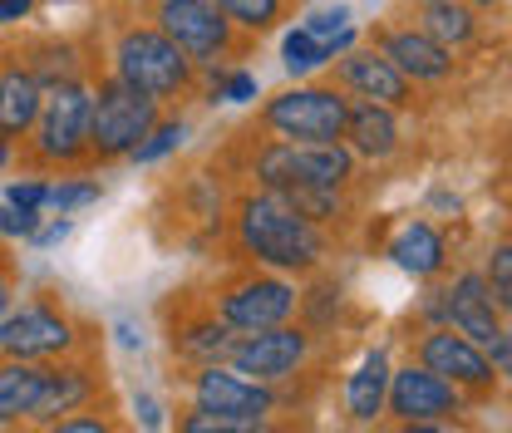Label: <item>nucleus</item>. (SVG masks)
Here are the masks:
<instances>
[{
    "label": "nucleus",
    "instance_id": "f257e3e1",
    "mask_svg": "<svg viewBox=\"0 0 512 433\" xmlns=\"http://www.w3.org/2000/svg\"><path fill=\"white\" fill-rule=\"evenodd\" d=\"M237 247L252 256L256 266L281 271V276H306L325 261V232L306 222L281 192L256 187L237 202Z\"/></svg>",
    "mask_w": 512,
    "mask_h": 433
},
{
    "label": "nucleus",
    "instance_id": "f03ea898",
    "mask_svg": "<svg viewBox=\"0 0 512 433\" xmlns=\"http://www.w3.org/2000/svg\"><path fill=\"white\" fill-rule=\"evenodd\" d=\"M114 74L138 94L173 104L197 89V64L158 30V25H124L114 40Z\"/></svg>",
    "mask_w": 512,
    "mask_h": 433
},
{
    "label": "nucleus",
    "instance_id": "7ed1b4c3",
    "mask_svg": "<svg viewBox=\"0 0 512 433\" xmlns=\"http://www.w3.org/2000/svg\"><path fill=\"white\" fill-rule=\"evenodd\" d=\"M158 119H163V104L158 99L138 94L119 74L99 79L89 89V158H99V163L128 158L148 138V128L158 124Z\"/></svg>",
    "mask_w": 512,
    "mask_h": 433
},
{
    "label": "nucleus",
    "instance_id": "20e7f679",
    "mask_svg": "<svg viewBox=\"0 0 512 433\" xmlns=\"http://www.w3.org/2000/svg\"><path fill=\"white\" fill-rule=\"evenodd\" d=\"M252 178L266 192H286V187H350V178H355V153L345 143L266 138L252 153Z\"/></svg>",
    "mask_w": 512,
    "mask_h": 433
},
{
    "label": "nucleus",
    "instance_id": "39448f33",
    "mask_svg": "<svg viewBox=\"0 0 512 433\" xmlns=\"http://www.w3.org/2000/svg\"><path fill=\"white\" fill-rule=\"evenodd\" d=\"M30 138V163L40 168H74L89 158V84L69 79L45 89L40 119L25 133Z\"/></svg>",
    "mask_w": 512,
    "mask_h": 433
},
{
    "label": "nucleus",
    "instance_id": "423d86ee",
    "mask_svg": "<svg viewBox=\"0 0 512 433\" xmlns=\"http://www.w3.org/2000/svg\"><path fill=\"white\" fill-rule=\"evenodd\" d=\"M345 109H350V99L340 89L301 84V89H286V94L266 99L261 124L276 138H291V143H340L345 138Z\"/></svg>",
    "mask_w": 512,
    "mask_h": 433
},
{
    "label": "nucleus",
    "instance_id": "0eeeda50",
    "mask_svg": "<svg viewBox=\"0 0 512 433\" xmlns=\"http://www.w3.org/2000/svg\"><path fill=\"white\" fill-rule=\"evenodd\" d=\"M301 306L296 286L281 276V271H242L232 276L227 286H217L212 310L237 330V335H252V330H271V325H286Z\"/></svg>",
    "mask_w": 512,
    "mask_h": 433
},
{
    "label": "nucleus",
    "instance_id": "6e6552de",
    "mask_svg": "<svg viewBox=\"0 0 512 433\" xmlns=\"http://www.w3.org/2000/svg\"><path fill=\"white\" fill-rule=\"evenodd\" d=\"M153 25H158L197 69L227 60V55L237 50V25L217 10V0H153Z\"/></svg>",
    "mask_w": 512,
    "mask_h": 433
},
{
    "label": "nucleus",
    "instance_id": "1a4fd4ad",
    "mask_svg": "<svg viewBox=\"0 0 512 433\" xmlns=\"http://www.w3.org/2000/svg\"><path fill=\"white\" fill-rule=\"evenodd\" d=\"M306 355H311V330L286 320V325H271V330L237 335L222 365H232L247 379H261V384H281V379H291L306 365Z\"/></svg>",
    "mask_w": 512,
    "mask_h": 433
},
{
    "label": "nucleus",
    "instance_id": "9d476101",
    "mask_svg": "<svg viewBox=\"0 0 512 433\" xmlns=\"http://www.w3.org/2000/svg\"><path fill=\"white\" fill-rule=\"evenodd\" d=\"M192 409L217 414V419L261 424V419L276 414V394H271V384L247 379L232 365H197V374H192Z\"/></svg>",
    "mask_w": 512,
    "mask_h": 433
},
{
    "label": "nucleus",
    "instance_id": "9b49d317",
    "mask_svg": "<svg viewBox=\"0 0 512 433\" xmlns=\"http://www.w3.org/2000/svg\"><path fill=\"white\" fill-rule=\"evenodd\" d=\"M69 350H74V325L64 310L45 306V301L5 310V320H0V355L5 360H55Z\"/></svg>",
    "mask_w": 512,
    "mask_h": 433
},
{
    "label": "nucleus",
    "instance_id": "f8f14e48",
    "mask_svg": "<svg viewBox=\"0 0 512 433\" xmlns=\"http://www.w3.org/2000/svg\"><path fill=\"white\" fill-rule=\"evenodd\" d=\"M389 414L399 424H444L463 414V389H453L448 379H439L424 365H404L389 374Z\"/></svg>",
    "mask_w": 512,
    "mask_h": 433
},
{
    "label": "nucleus",
    "instance_id": "ddd939ff",
    "mask_svg": "<svg viewBox=\"0 0 512 433\" xmlns=\"http://www.w3.org/2000/svg\"><path fill=\"white\" fill-rule=\"evenodd\" d=\"M419 365L434 370L439 379H448L453 389L463 394H488L493 389V365H488V350L473 345L468 335H458L453 325H434L424 340H419Z\"/></svg>",
    "mask_w": 512,
    "mask_h": 433
},
{
    "label": "nucleus",
    "instance_id": "4468645a",
    "mask_svg": "<svg viewBox=\"0 0 512 433\" xmlns=\"http://www.w3.org/2000/svg\"><path fill=\"white\" fill-rule=\"evenodd\" d=\"M330 64H335V84L345 94H355V99H375V104L394 109V114L414 104V84L384 60L375 45L370 50H345V55H335Z\"/></svg>",
    "mask_w": 512,
    "mask_h": 433
},
{
    "label": "nucleus",
    "instance_id": "2eb2a0df",
    "mask_svg": "<svg viewBox=\"0 0 512 433\" xmlns=\"http://www.w3.org/2000/svg\"><path fill=\"white\" fill-rule=\"evenodd\" d=\"M444 325H453L458 335H468V340L483 345V350L503 335V310L493 301L483 271H463L444 291Z\"/></svg>",
    "mask_w": 512,
    "mask_h": 433
},
{
    "label": "nucleus",
    "instance_id": "dca6fc26",
    "mask_svg": "<svg viewBox=\"0 0 512 433\" xmlns=\"http://www.w3.org/2000/svg\"><path fill=\"white\" fill-rule=\"evenodd\" d=\"M375 50L409 84H444L448 74H453V50H444L439 40H429L419 25H409V30H380L375 35Z\"/></svg>",
    "mask_w": 512,
    "mask_h": 433
},
{
    "label": "nucleus",
    "instance_id": "f3484780",
    "mask_svg": "<svg viewBox=\"0 0 512 433\" xmlns=\"http://www.w3.org/2000/svg\"><path fill=\"white\" fill-rule=\"evenodd\" d=\"M168 330H173V335H168L173 355H178V360H188V365H222V360H227V350H232V340H237V330H232V325H227L212 306L188 310V315H183V320H173Z\"/></svg>",
    "mask_w": 512,
    "mask_h": 433
},
{
    "label": "nucleus",
    "instance_id": "a211bd4d",
    "mask_svg": "<svg viewBox=\"0 0 512 433\" xmlns=\"http://www.w3.org/2000/svg\"><path fill=\"white\" fill-rule=\"evenodd\" d=\"M40 104H45V84L10 50L0 60V133L5 138H25L35 128V119H40Z\"/></svg>",
    "mask_w": 512,
    "mask_h": 433
},
{
    "label": "nucleus",
    "instance_id": "6ab92c4d",
    "mask_svg": "<svg viewBox=\"0 0 512 433\" xmlns=\"http://www.w3.org/2000/svg\"><path fill=\"white\" fill-rule=\"evenodd\" d=\"M350 153L360 158H375L384 163L394 148H399V124H394V109H384L375 99H350L345 109V138H340Z\"/></svg>",
    "mask_w": 512,
    "mask_h": 433
},
{
    "label": "nucleus",
    "instance_id": "aec40b11",
    "mask_svg": "<svg viewBox=\"0 0 512 433\" xmlns=\"http://www.w3.org/2000/svg\"><path fill=\"white\" fill-rule=\"evenodd\" d=\"M94 389H99V379L89 365H50V384H45L40 404L30 409V424H55V419L79 414L94 399Z\"/></svg>",
    "mask_w": 512,
    "mask_h": 433
},
{
    "label": "nucleus",
    "instance_id": "412c9836",
    "mask_svg": "<svg viewBox=\"0 0 512 433\" xmlns=\"http://www.w3.org/2000/svg\"><path fill=\"white\" fill-rule=\"evenodd\" d=\"M50 384V365L45 360H0V424L30 419V409L40 404Z\"/></svg>",
    "mask_w": 512,
    "mask_h": 433
},
{
    "label": "nucleus",
    "instance_id": "4be33fe9",
    "mask_svg": "<svg viewBox=\"0 0 512 433\" xmlns=\"http://www.w3.org/2000/svg\"><path fill=\"white\" fill-rule=\"evenodd\" d=\"M389 261L399 266V271H409V276H439L444 271V261H448V251H444V237L429 227V222H404L399 227V237L389 242Z\"/></svg>",
    "mask_w": 512,
    "mask_h": 433
},
{
    "label": "nucleus",
    "instance_id": "5701e85b",
    "mask_svg": "<svg viewBox=\"0 0 512 433\" xmlns=\"http://www.w3.org/2000/svg\"><path fill=\"white\" fill-rule=\"evenodd\" d=\"M389 355L375 350V355H365L360 360V370L350 374V384H345V409H350V419L355 424H375L384 414V399H389Z\"/></svg>",
    "mask_w": 512,
    "mask_h": 433
},
{
    "label": "nucleus",
    "instance_id": "b1692460",
    "mask_svg": "<svg viewBox=\"0 0 512 433\" xmlns=\"http://www.w3.org/2000/svg\"><path fill=\"white\" fill-rule=\"evenodd\" d=\"M419 30L444 50H463L478 40V15L463 0H419Z\"/></svg>",
    "mask_w": 512,
    "mask_h": 433
},
{
    "label": "nucleus",
    "instance_id": "393cba45",
    "mask_svg": "<svg viewBox=\"0 0 512 433\" xmlns=\"http://www.w3.org/2000/svg\"><path fill=\"white\" fill-rule=\"evenodd\" d=\"M15 55L25 60V69H30L45 89L79 79V55H74V45H64V40H35V45H25V50H15Z\"/></svg>",
    "mask_w": 512,
    "mask_h": 433
},
{
    "label": "nucleus",
    "instance_id": "a878e982",
    "mask_svg": "<svg viewBox=\"0 0 512 433\" xmlns=\"http://www.w3.org/2000/svg\"><path fill=\"white\" fill-rule=\"evenodd\" d=\"M217 10H222L237 30L266 35V30H276V20L286 15V0H217Z\"/></svg>",
    "mask_w": 512,
    "mask_h": 433
},
{
    "label": "nucleus",
    "instance_id": "bb28decb",
    "mask_svg": "<svg viewBox=\"0 0 512 433\" xmlns=\"http://www.w3.org/2000/svg\"><path fill=\"white\" fill-rule=\"evenodd\" d=\"M281 64H286V74H316L320 64H330V50L320 45L316 35H306V30L296 25V30H286V40H281Z\"/></svg>",
    "mask_w": 512,
    "mask_h": 433
},
{
    "label": "nucleus",
    "instance_id": "cd10ccee",
    "mask_svg": "<svg viewBox=\"0 0 512 433\" xmlns=\"http://www.w3.org/2000/svg\"><path fill=\"white\" fill-rule=\"evenodd\" d=\"M99 197H104V187L94 183V178H64V183L50 187V197H45V212H55V217H74V212L94 207Z\"/></svg>",
    "mask_w": 512,
    "mask_h": 433
},
{
    "label": "nucleus",
    "instance_id": "c85d7f7f",
    "mask_svg": "<svg viewBox=\"0 0 512 433\" xmlns=\"http://www.w3.org/2000/svg\"><path fill=\"white\" fill-rule=\"evenodd\" d=\"M183 138H188V119H158V124L148 128V138L128 153L133 163H158V158H168L173 148H183Z\"/></svg>",
    "mask_w": 512,
    "mask_h": 433
},
{
    "label": "nucleus",
    "instance_id": "c756f323",
    "mask_svg": "<svg viewBox=\"0 0 512 433\" xmlns=\"http://www.w3.org/2000/svg\"><path fill=\"white\" fill-rule=\"evenodd\" d=\"M483 281H488V291H493L498 310H503V315L512 320V242L493 247V256H488V271H483Z\"/></svg>",
    "mask_w": 512,
    "mask_h": 433
},
{
    "label": "nucleus",
    "instance_id": "7c9ffc66",
    "mask_svg": "<svg viewBox=\"0 0 512 433\" xmlns=\"http://www.w3.org/2000/svg\"><path fill=\"white\" fill-rule=\"evenodd\" d=\"M178 433H271V429H266V419H261V424H242V419H217V414L188 409Z\"/></svg>",
    "mask_w": 512,
    "mask_h": 433
},
{
    "label": "nucleus",
    "instance_id": "2f4dec72",
    "mask_svg": "<svg viewBox=\"0 0 512 433\" xmlns=\"http://www.w3.org/2000/svg\"><path fill=\"white\" fill-rule=\"evenodd\" d=\"M256 74L252 69H232V74H217V99L222 104H252L256 99Z\"/></svg>",
    "mask_w": 512,
    "mask_h": 433
},
{
    "label": "nucleus",
    "instance_id": "473e14b6",
    "mask_svg": "<svg viewBox=\"0 0 512 433\" xmlns=\"http://www.w3.org/2000/svg\"><path fill=\"white\" fill-rule=\"evenodd\" d=\"M45 197H50V183H40V178L5 183V202H10V207H20V212H45Z\"/></svg>",
    "mask_w": 512,
    "mask_h": 433
},
{
    "label": "nucleus",
    "instance_id": "72a5a7b5",
    "mask_svg": "<svg viewBox=\"0 0 512 433\" xmlns=\"http://www.w3.org/2000/svg\"><path fill=\"white\" fill-rule=\"evenodd\" d=\"M345 25H350V10H345V5H330V10L306 15V25H301V30H306V35H316L320 45H330V40L345 30Z\"/></svg>",
    "mask_w": 512,
    "mask_h": 433
},
{
    "label": "nucleus",
    "instance_id": "f704fd0d",
    "mask_svg": "<svg viewBox=\"0 0 512 433\" xmlns=\"http://www.w3.org/2000/svg\"><path fill=\"white\" fill-rule=\"evenodd\" d=\"M40 232V212H20L10 202H0V237H15V242H30Z\"/></svg>",
    "mask_w": 512,
    "mask_h": 433
},
{
    "label": "nucleus",
    "instance_id": "c9c22d12",
    "mask_svg": "<svg viewBox=\"0 0 512 433\" xmlns=\"http://www.w3.org/2000/svg\"><path fill=\"white\" fill-rule=\"evenodd\" d=\"M45 433H119L104 414H74V419H55L45 424Z\"/></svg>",
    "mask_w": 512,
    "mask_h": 433
},
{
    "label": "nucleus",
    "instance_id": "e433bc0d",
    "mask_svg": "<svg viewBox=\"0 0 512 433\" xmlns=\"http://www.w3.org/2000/svg\"><path fill=\"white\" fill-rule=\"evenodd\" d=\"M488 365H493V374H508L512 379V330H503V335L488 345Z\"/></svg>",
    "mask_w": 512,
    "mask_h": 433
},
{
    "label": "nucleus",
    "instance_id": "4c0bfd02",
    "mask_svg": "<svg viewBox=\"0 0 512 433\" xmlns=\"http://www.w3.org/2000/svg\"><path fill=\"white\" fill-rule=\"evenodd\" d=\"M69 232H74V222H69V217H55V222H40V232H35L30 242H35V247H60Z\"/></svg>",
    "mask_w": 512,
    "mask_h": 433
},
{
    "label": "nucleus",
    "instance_id": "58836bf2",
    "mask_svg": "<svg viewBox=\"0 0 512 433\" xmlns=\"http://www.w3.org/2000/svg\"><path fill=\"white\" fill-rule=\"evenodd\" d=\"M133 414H138L148 429H158V424H163V409H158V399H153V394H138V399H133Z\"/></svg>",
    "mask_w": 512,
    "mask_h": 433
},
{
    "label": "nucleus",
    "instance_id": "ea45409f",
    "mask_svg": "<svg viewBox=\"0 0 512 433\" xmlns=\"http://www.w3.org/2000/svg\"><path fill=\"white\" fill-rule=\"evenodd\" d=\"M35 10V0H0V25H20Z\"/></svg>",
    "mask_w": 512,
    "mask_h": 433
},
{
    "label": "nucleus",
    "instance_id": "a19ab883",
    "mask_svg": "<svg viewBox=\"0 0 512 433\" xmlns=\"http://www.w3.org/2000/svg\"><path fill=\"white\" fill-rule=\"evenodd\" d=\"M119 345H124V350H143V330H138L128 315H119Z\"/></svg>",
    "mask_w": 512,
    "mask_h": 433
},
{
    "label": "nucleus",
    "instance_id": "79ce46f5",
    "mask_svg": "<svg viewBox=\"0 0 512 433\" xmlns=\"http://www.w3.org/2000/svg\"><path fill=\"white\" fill-rule=\"evenodd\" d=\"M10 301H15V281H10V271L0 266V320H5V310H10Z\"/></svg>",
    "mask_w": 512,
    "mask_h": 433
},
{
    "label": "nucleus",
    "instance_id": "37998d69",
    "mask_svg": "<svg viewBox=\"0 0 512 433\" xmlns=\"http://www.w3.org/2000/svg\"><path fill=\"white\" fill-rule=\"evenodd\" d=\"M10 143H15V138H5V133H0V168H10V158H15V148H10Z\"/></svg>",
    "mask_w": 512,
    "mask_h": 433
},
{
    "label": "nucleus",
    "instance_id": "c03bdc74",
    "mask_svg": "<svg viewBox=\"0 0 512 433\" xmlns=\"http://www.w3.org/2000/svg\"><path fill=\"white\" fill-rule=\"evenodd\" d=\"M404 433H444L439 424H404Z\"/></svg>",
    "mask_w": 512,
    "mask_h": 433
},
{
    "label": "nucleus",
    "instance_id": "a18cd8bd",
    "mask_svg": "<svg viewBox=\"0 0 512 433\" xmlns=\"http://www.w3.org/2000/svg\"><path fill=\"white\" fill-rule=\"evenodd\" d=\"M463 5H503V0H463Z\"/></svg>",
    "mask_w": 512,
    "mask_h": 433
},
{
    "label": "nucleus",
    "instance_id": "49530a36",
    "mask_svg": "<svg viewBox=\"0 0 512 433\" xmlns=\"http://www.w3.org/2000/svg\"><path fill=\"white\" fill-rule=\"evenodd\" d=\"M148 433H158V429H148Z\"/></svg>",
    "mask_w": 512,
    "mask_h": 433
}]
</instances>
